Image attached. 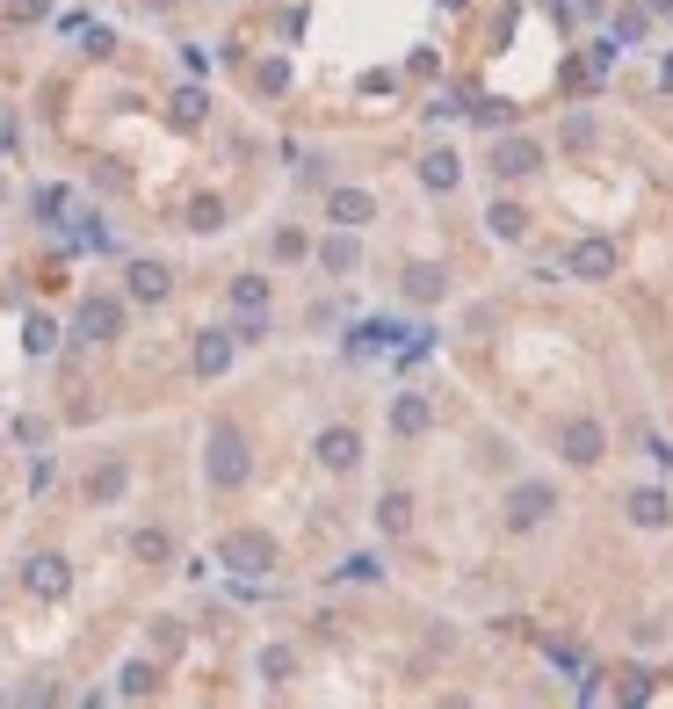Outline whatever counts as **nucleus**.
<instances>
[{
  "label": "nucleus",
  "mask_w": 673,
  "mask_h": 709,
  "mask_svg": "<svg viewBox=\"0 0 673 709\" xmlns=\"http://www.w3.org/2000/svg\"><path fill=\"white\" fill-rule=\"evenodd\" d=\"M247 471H254V456H247V435H239V427H210L203 478L218 485V492H232V485H247Z\"/></svg>",
  "instance_id": "f257e3e1"
},
{
  "label": "nucleus",
  "mask_w": 673,
  "mask_h": 709,
  "mask_svg": "<svg viewBox=\"0 0 673 709\" xmlns=\"http://www.w3.org/2000/svg\"><path fill=\"white\" fill-rule=\"evenodd\" d=\"M565 275H579V283H608V275H616V239L587 232V239L565 254Z\"/></svg>",
  "instance_id": "f03ea898"
},
{
  "label": "nucleus",
  "mask_w": 673,
  "mask_h": 709,
  "mask_svg": "<svg viewBox=\"0 0 673 709\" xmlns=\"http://www.w3.org/2000/svg\"><path fill=\"white\" fill-rule=\"evenodd\" d=\"M218 558H225L232 572H247V579H254V572H268V565H275V543H268L261 529H239V536H225Z\"/></svg>",
  "instance_id": "7ed1b4c3"
},
{
  "label": "nucleus",
  "mask_w": 673,
  "mask_h": 709,
  "mask_svg": "<svg viewBox=\"0 0 673 709\" xmlns=\"http://www.w3.org/2000/svg\"><path fill=\"white\" fill-rule=\"evenodd\" d=\"M116 326H124V304L116 297H80V312H73L80 341H116Z\"/></svg>",
  "instance_id": "20e7f679"
},
{
  "label": "nucleus",
  "mask_w": 673,
  "mask_h": 709,
  "mask_svg": "<svg viewBox=\"0 0 673 709\" xmlns=\"http://www.w3.org/2000/svg\"><path fill=\"white\" fill-rule=\"evenodd\" d=\"M22 579H29V594H37V601H58V594H73V565L58 558V550H44V558H29V565H22Z\"/></svg>",
  "instance_id": "39448f33"
},
{
  "label": "nucleus",
  "mask_w": 673,
  "mask_h": 709,
  "mask_svg": "<svg viewBox=\"0 0 673 709\" xmlns=\"http://www.w3.org/2000/svg\"><path fill=\"white\" fill-rule=\"evenodd\" d=\"M406 333H413V326H391V319H362V326L348 333V355H355V362H370V355H391V348H406Z\"/></svg>",
  "instance_id": "423d86ee"
},
{
  "label": "nucleus",
  "mask_w": 673,
  "mask_h": 709,
  "mask_svg": "<svg viewBox=\"0 0 673 709\" xmlns=\"http://www.w3.org/2000/svg\"><path fill=\"white\" fill-rule=\"evenodd\" d=\"M326 218L341 225V232H362V225L377 218V196H370V189H333V196H326Z\"/></svg>",
  "instance_id": "0eeeda50"
},
{
  "label": "nucleus",
  "mask_w": 673,
  "mask_h": 709,
  "mask_svg": "<svg viewBox=\"0 0 673 709\" xmlns=\"http://www.w3.org/2000/svg\"><path fill=\"white\" fill-rule=\"evenodd\" d=\"M558 449H565V464H601V449H608V435H601V420H565V435H558Z\"/></svg>",
  "instance_id": "6e6552de"
},
{
  "label": "nucleus",
  "mask_w": 673,
  "mask_h": 709,
  "mask_svg": "<svg viewBox=\"0 0 673 709\" xmlns=\"http://www.w3.org/2000/svg\"><path fill=\"white\" fill-rule=\"evenodd\" d=\"M550 507H558V492H550V485H514L507 492V521H514V529H536Z\"/></svg>",
  "instance_id": "1a4fd4ad"
},
{
  "label": "nucleus",
  "mask_w": 673,
  "mask_h": 709,
  "mask_svg": "<svg viewBox=\"0 0 673 709\" xmlns=\"http://www.w3.org/2000/svg\"><path fill=\"white\" fill-rule=\"evenodd\" d=\"M536 167H543V145H536V138H500V145H493V174L514 181V174H536Z\"/></svg>",
  "instance_id": "9d476101"
},
{
  "label": "nucleus",
  "mask_w": 673,
  "mask_h": 709,
  "mask_svg": "<svg viewBox=\"0 0 673 709\" xmlns=\"http://www.w3.org/2000/svg\"><path fill=\"white\" fill-rule=\"evenodd\" d=\"M124 275H131L124 290H131L138 304H167V290H174V275H167V261H131Z\"/></svg>",
  "instance_id": "9b49d317"
},
{
  "label": "nucleus",
  "mask_w": 673,
  "mask_h": 709,
  "mask_svg": "<svg viewBox=\"0 0 673 709\" xmlns=\"http://www.w3.org/2000/svg\"><path fill=\"white\" fill-rule=\"evenodd\" d=\"M232 369V333L225 326H203L196 333V377H225Z\"/></svg>",
  "instance_id": "f8f14e48"
},
{
  "label": "nucleus",
  "mask_w": 673,
  "mask_h": 709,
  "mask_svg": "<svg viewBox=\"0 0 673 709\" xmlns=\"http://www.w3.org/2000/svg\"><path fill=\"white\" fill-rule=\"evenodd\" d=\"M319 464L326 471H355L362 464V435H355V427H326V435H319Z\"/></svg>",
  "instance_id": "ddd939ff"
},
{
  "label": "nucleus",
  "mask_w": 673,
  "mask_h": 709,
  "mask_svg": "<svg viewBox=\"0 0 673 709\" xmlns=\"http://www.w3.org/2000/svg\"><path fill=\"white\" fill-rule=\"evenodd\" d=\"M630 521H637V529H666V521H673V500H666L659 485H645V492H630Z\"/></svg>",
  "instance_id": "4468645a"
},
{
  "label": "nucleus",
  "mask_w": 673,
  "mask_h": 709,
  "mask_svg": "<svg viewBox=\"0 0 673 709\" xmlns=\"http://www.w3.org/2000/svg\"><path fill=\"white\" fill-rule=\"evenodd\" d=\"M485 232H493V239H522V232H529V210L493 196V210H485Z\"/></svg>",
  "instance_id": "2eb2a0df"
},
{
  "label": "nucleus",
  "mask_w": 673,
  "mask_h": 709,
  "mask_svg": "<svg viewBox=\"0 0 673 709\" xmlns=\"http://www.w3.org/2000/svg\"><path fill=\"white\" fill-rule=\"evenodd\" d=\"M124 485H131L124 464H102L95 478H87V500H95V507H116V500H124Z\"/></svg>",
  "instance_id": "dca6fc26"
},
{
  "label": "nucleus",
  "mask_w": 673,
  "mask_h": 709,
  "mask_svg": "<svg viewBox=\"0 0 673 709\" xmlns=\"http://www.w3.org/2000/svg\"><path fill=\"white\" fill-rule=\"evenodd\" d=\"M442 290H449V275H442L435 261H420V268H406V297H413V304H435Z\"/></svg>",
  "instance_id": "f3484780"
},
{
  "label": "nucleus",
  "mask_w": 673,
  "mask_h": 709,
  "mask_svg": "<svg viewBox=\"0 0 673 709\" xmlns=\"http://www.w3.org/2000/svg\"><path fill=\"white\" fill-rule=\"evenodd\" d=\"M456 174H464V167H456V152H449V145H442V152H427V160H420V181H427V189H442V196L456 189Z\"/></svg>",
  "instance_id": "a211bd4d"
},
{
  "label": "nucleus",
  "mask_w": 673,
  "mask_h": 709,
  "mask_svg": "<svg viewBox=\"0 0 673 709\" xmlns=\"http://www.w3.org/2000/svg\"><path fill=\"white\" fill-rule=\"evenodd\" d=\"M406 521H413V500H406V492H384V500H377V529L406 536Z\"/></svg>",
  "instance_id": "6ab92c4d"
},
{
  "label": "nucleus",
  "mask_w": 673,
  "mask_h": 709,
  "mask_svg": "<svg viewBox=\"0 0 673 709\" xmlns=\"http://www.w3.org/2000/svg\"><path fill=\"white\" fill-rule=\"evenodd\" d=\"M391 427H399V435H420V427H427V398H420V391H399V406H391Z\"/></svg>",
  "instance_id": "aec40b11"
},
{
  "label": "nucleus",
  "mask_w": 673,
  "mask_h": 709,
  "mask_svg": "<svg viewBox=\"0 0 673 709\" xmlns=\"http://www.w3.org/2000/svg\"><path fill=\"white\" fill-rule=\"evenodd\" d=\"M203 116H210V95H203V87H181V95H174V123H181V131H196Z\"/></svg>",
  "instance_id": "412c9836"
},
{
  "label": "nucleus",
  "mask_w": 673,
  "mask_h": 709,
  "mask_svg": "<svg viewBox=\"0 0 673 709\" xmlns=\"http://www.w3.org/2000/svg\"><path fill=\"white\" fill-rule=\"evenodd\" d=\"M22 348H29V355H51V348H58V326H51L44 312H29V319H22Z\"/></svg>",
  "instance_id": "4be33fe9"
},
{
  "label": "nucleus",
  "mask_w": 673,
  "mask_h": 709,
  "mask_svg": "<svg viewBox=\"0 0 673 709\" xmlns=\"http://www.w3.org/2000/svg\"><path fill=\"white\" fill-rule=\"evenodd\" d=\"M131 558H138V565H167V558H174V543H167L160 529H138V536H131Z\"/></svg>",
  "instance_id": "5701e85b"
},
{
  "label": "nucleus",
  "mask_w": 673,
  "mask_h": 709,
  "mask_svg": "<svg viewBox=\"0 0 673 709\" xmlns=\"http://www.w3.org/2000/svg\"><path fill=\"white\" fill-rule=\"evenodd\" d=\"M319 261H326V268H333V275H348V268H355V261H362V254H355V239H348V232H333V239H326V246H319Z\"/></svg>",
  "instance_id": "b1692460"
},
{
  "label": "nucleus",
  "mask_w": 673,
  "mask_h": 709,
  "mask_svg": "<svg viewBox=\"0 0 673 709\" xmlns=\"http://www.w3.org/2000/svg\"><path fill=\"white\" fill-rule=\"evenodd\" d=\"M189 232H225V203L218 196H196L189 203Z\"/></svg>",
  "instance_id": "393cba45"
},
{
  "label": "nucleus",
  "mask_w": 673,
  "mask_h": 709,
  "mask_svg": "<svg viewBox=\"0 0 673 709\" xmlns=\"http://www.w3.org/2000/svg\"><path fill=\"white\" fill-rule=\"evenodd\" d=\"M637 37H645V8H623L616 22H608V44H616V51H623V44H637Z\"/></svg>",
  "instance_id": "a878e982"
},
{
  "label": "nucleus",
  "mask_w": 673,
  "mask_h": 709,
  "mask_svg": "<svg viewBox=\"0 0 673 709\" xmlns=\"http://www.w3.org/2000/svg\"><path fill=\"white\" fill-rule=\"evenodd\" d=\"M232 304H239V312H268V283H261V275H239V283H232Z\"/></svg>",
  "instance_id": "bb28decb"
},
{
  "label": "nucleus",
  "mask_w": 673,
  "mask_h": 709,
  "mask_svg": "<svg viewBox=\"0 0 673 709\" xmlns=\"http://www.w3.org/2000/svg\"><path fill=\"white\" fill-rule=\"evenodd\" d=\"M152 681H160V673H152L145 659H131L124 673H116V688H124V695H152Z\"/></svg>",
  "instance_id": "cd10ccee"
},
{
  "label": "nucleus",
  "mask_w": 673,
  "mask_h": 709,
  "mask_svg": "<svg viewBox=\"0 0 673 709\" xmlns=\"http://www.w3.org/2000/svg\"><path fill=\"white\" fill-rule=\"evenodd\" d=\"M254 80H261V95H283V87H290V66H283V58H268Z\"/></svg>",
  "instance_id": "c85d7f7f"
},
{
  "label": "nucleus",
  "mask_w": 673,
  "mask_h": 709,
  "mask_svg": "<svg viewBox=\"0 0 673 709\" xmlns=\"http://www.w3.org/2000/svg\"><path fill=\"white\" fill-rule=\"evenodd\" d=\"M261 681H290V652L275 644V652H261Z\"/></svg>",
  "instance_id": "c756f323"
},
{
  "label": "nucleus",
  "mask_w": 673,
  "mask_h": 709,
  "mask_svg": "<svg viewBox=\"0 0 673 709\" xmlns=\"http://www.w3.org/2000/svg\"><path fill=\"white\" fill-rule=\"evenodd\" d=\"M565 145L587 152V145H594V116H572V123H565Z\"/></svg>",
  "instance_id": "7c9ffc66"
},
{
  "label": "nucleus",
  "mask_w": 673,
  "mask_h": 709,
  "mask_svg": "<svg viewBox=\"0 0 673 709\" xmlns=\"http://www.w3.org/2000/svg\"><path fill=\"white\" fill-rule=\"evenodd\" d=\"M58 210H66V189H37V218L58 225Z\"/></svg>",
  "instance_id": "2f4dec72"
},
{
  "label": "nucleus",
  "mask_w": 673,
  "mask_h": 709,
  "mask_svg": "<svg viewBox=\"0 0 673 709\" xmlns=\"http://www.w3.org/2000/svg\"><path fill=\"white\" fill-rule=\"evenodd\" d=\"M659 87H666V95H673V58H659Z\"/></svg>",
  "instance_id": "473e14b6"
},
{
  "label": "nucleus",
  "mask_w": 673,
  "mask_h": 709,
  "mask_svg": "<svg viewBox=\"0 0 673 709\" xmlns=\"http://www.w3.org/2000/svg\"><path fill=\"white\" fill-rule=\"evenodd\" d=\"M652 8H659V15H666V8H673V0H652Z\"/></svg>",
  "instance_id": "72a5a7b5"
}]
</instances>
